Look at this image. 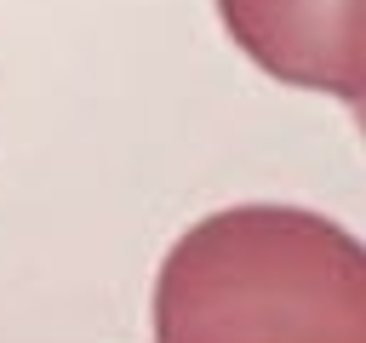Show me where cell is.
<instances>
[{
    "label": "cell",
    "mask_w": 366,
    "mask_h": 343,
    "mask_svg": "<svg viewBox=\"0 0 366 343\" xmlns=\"http://www.w3.org/2000/svg\"><path fill=\"white\" fill-rule=\"evenodd\" d=\"M154 343H366V240L309 206H223L160 263Z\"/></svg>",
    "instance_id": "6da1fadb"
},
{
    "label": "cell",
    "mask_w": 366,
    "mask_h": 343,
    "mask_svg": "<svg viewBox=\"0 0 366 343\" xmlns=\"http://www.w3.org/2000/svg\"><path fill=\"white\" fill-rule=\"evenodd\" d=\"M217 17L269 80L366 103V0H217Z\"/></svg>",
    "instance_id": "7a4b0ae2"
},
{
    "label": "cell",
    "mask_w": 366,
    "mask_h": 343,
    "mask_svg": "<svg viewBox=\"0 0 366 343\" xmlns=\"http://www.w3.org/2000/svg\"><path fill=\"white\" fill-rule=\"evenodd\" d=\"M355 126H360V137H366V103H360V109H355Z\"/></svg>",
    "instance_id": "3957f363"
}]
</instances>
